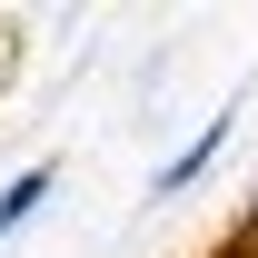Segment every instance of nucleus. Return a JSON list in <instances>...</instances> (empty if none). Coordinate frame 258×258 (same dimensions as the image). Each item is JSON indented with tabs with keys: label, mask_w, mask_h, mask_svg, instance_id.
<instances>
[{
	"label": "nucleus",
	"mask_w": 258,
	"mask_h": 258,
	"mask_svg": "<svg viewBox=\"0 0 258 258\" xmlns=\"http://www.w3.org/2000/svg\"><path fill=\"white\" fill-rule=\"evenodd\" d=\"M228 129H238V109H219V119H199V139H189V149H179V159L159 169V179H149V199H159V209H169V199H189L199 179L219 169V149H228Z\"/></svg>",
	"instance_id": "1"
},
{
	"label": "nucleus",
	"mask_w": 258,
	"mask_h": 258,
	"mask_svg": "<svg viewBox=\"0 0 258 258\" xmlns=\"http://www.w3.org/2000/svg\"><path fill=\"white\" fill-rule=\"evenodd\" d=\"M50 189H60V169H20V179L0 189V238H10L20 219H40V199H50Z\"/></svg>",
	"instance_id": "2"
},
{
	"label": "nucleus",
	"mask_w": 258,
	"mask_h": 258,
	"mask_svg": "<svg viewBox=\"0 0 258 258\" xmlns=\"http://www.w3.org/2000/svg\"><path fill=\"white\" fill-rule=\"evenodd\" d=\"M238 248H258V189H248V219H238Z\"/></svg>",
	"instance_id": "3"
},
{
	"label": "nucleus",
	"mask_w": 258,
	"mask_h": 258,
	"mask_svg": "<svg viewBox=\"0 0 258 258\" xmlns=\"http://www.w3.org/2000/svg\"><path fill=\"white\" fill-rule=\"evenodd\" d=\"M0 60H10V40H0Z\"/></svg>",
	"instance_id": "4"
}]
</instances>
